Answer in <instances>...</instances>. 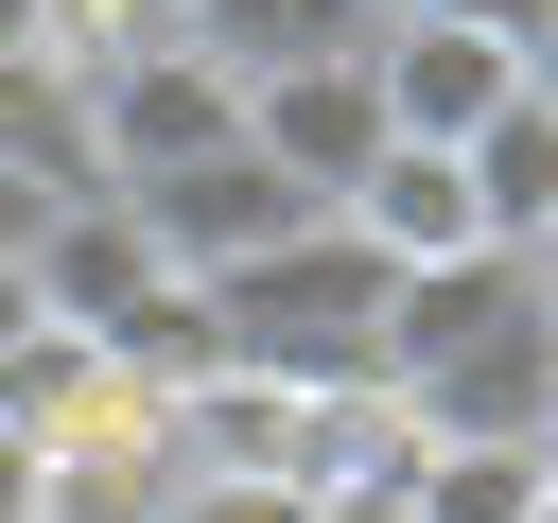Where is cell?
I'll return each instance as SVG.
<instances>
[{"mask_svg": "<svg viewBox=\"0 0 558 523\" xmlns=\"http://www.w3.org/2000/svg\"><path fill=\"white\" fill-rule=\"evenodd\" d=\"M366 17H401V35H488L506 70H541V35H558V0H366Z\"/></svg>", "mask_w": 558, "mask_h": 523, "instance_id": "obj_13", "label": "cell"}, {"mask_svg": "<svg viewBox=\"0 0 558 523\" xmlns=\"http://www.w3.org/2000/svg\"><path fill=\"white\" fill-rule=\"evenodd\" d=\"M17 331H35V279H17V262H0V349H17Z\"/></svg>", "mask_w": 558, "mask_h": 523, "instance_id": "obj_16", "label": "cell"}, {"mask_svg": "<svg viewBox=\"0 0 558 523\" xmlns=\"http://www.w3.org/2000/svg\"><path fill=\"white\" fill-rule=\"evenodd\" d=\"M87 139H105V192H140V174L227 157V139H244V87H227L209 52H140V70L87 87Z\"/></svg>", "mask_w": 558, "mask_h": 523, "instance_id": "obj_4", "label": "cell"}, {"mask_svg": "<svg viewBox=\"0 0 558 523\" xmlns=\"http://www.w3.org/2000/svg\"><path fill=\"white\" fill-rule=\"evenodd\" d=\"M174 35H192L227 87H279V70H331V52H366L384 17H366V0H174Z\"/></svg>", "mask_w": 558, "mask_h": 523, "instance_id": "obj_11", "label": "cell"}, {"mask_svg": "<svg viewBox=\"0 0 558 523\" xmlns=\"http://www.w3.org/2000/svg\"><path fill=\"white\" fill-rule=\"evenodd\" d=\"M209 331H227V366H244V384H279V401L384 384V262L314 209V227H279L262 262H227V279H209Z\"/></svg>", "mask_w": 558, "mask_h": 523, "instance_id": "obj_1", "label": "cell"}, {"mask_svg": "<svg viewBox=\"0 0 558 523\" xmlns=\"http://www.w3.org/2000/svg\"><path fill=\"white\" fill-rule=\"evenodd\" d=\"M453 192H471V244L541 262V244H558V105H541V87H506V105L453 139Z\"/></svg>", "mask_w": 558, "mask_h": 523, "instance_id": "obj_9", "label": "cell"}, {"mask_svg": "<svg viewBox=\"0 0 558 523\" xmlns=\"http://www.w3.org/2000/svg\"><path fill=\"white\" fill-rule=\"evenodd\" d=\"M17 279H35V331H70V349H122L157 296H192V279H157V244H140L122 209H52Z\"/></svg>", "mask_w": 558, "mask_h": 523, "instance_id": "obj_6", "label": "cell"}, {"mask_svg": "<svg viewBox=\"0 0 558 523\" xmlns=\"http://www.w3.org/2000/svg\"><path fill=\"white\" fill-rule=\"evenodd\" d=\"M296 523H418V506H401V488H314Z\"/></svg>", "mask_w": 558, "mask_h": 523, "instance_id": "obj_14", "label": "cell"}, {"mask_svg": "<svg viewBox=\"0 0 558 523\" xmlns=\"http://www.w3.org/2000/svg\"><path fill=\"white\" fill-rule=\"evenodd\" d=\"M331 227H349L384 279H418V262H471V192H453V157H418V139H384V157L331 192Z\"/></svg>", "mask_w": 558, "mask_h": 523, "instance_id": "obj_10", "label": "cell"}, {"mask_svg": "<svg viewBox=\"0 0 558 523\" xmlns=\"http://www.w3.org/2000/svg\"><path fill=\"white\" fill-rule=\"evenodd\" d=\"M0 174L52 209H105V139H87V87L52 52H0Z\"/></svg>", "mask_w": 558, "mask_h": 523, "instance_id": "obj_12", "label": "cell"}, {"mask_svg": "<svg viewBox=\"0 0 558 523\" xmlns=\"http://www.w3.org/2000/svg\"><path fill=\"white\" fill-rule=\"evenodd\" d=\"M401 436L418 453H558V314H506L453 366H418L401 384Z\"/></svg>", "mask_w": 558, "mask_h": 523, "instance_id": "obj_2", "label": "cell"}, {"mask_svg": "<svg viewBox=\"0 0 558 523\" xmlns=\"http://www.w3.org/2000/svg\"><path fill=\"white\" fill-rule=\"evenodd\" d=\"M105 209H122V227L157 244V279H192V296H209L227 262H262L279 227H314V209H296L244 139H227V157H192V174H140V192H105Z\"/></svg>", "mask_w": 558, "mask_h": 523, "instance_id": "obj_3", "label": "cell"}, {"mask_svg": "<svg viewBox=\"0 0 558 523\" xmlns=\"http://www.w3.org/2000/svg\"><path fill=\"white\" fill-rule=\"evenodd\" d=\"M0 523H35V453L17 436H0Z\"/></svg>", "mask_w": 558, "mask_h": 523, "instance_id": "obj_15", "label": "cell"}, {"mask_svg": "<svg viewBox=\"0 0 558 523\" xmlns=\"http://www.w3.org/2000/svg\"><path fill=\"white\" fill-rule=\"evenodd\" d=\"M0 52H35V0H0Z\"/></svg>", "mask_w": 558, "mask_h": 523, "instance_id": "obj_17", "label": "cell"}, {"mask_svg": "<svg viewBox=\"0 0 558 523\" xmlns=\"http://www.w3.org/2000/svg\"><path fill=\"white\" fill-rule=\"evenodd\" d=\"M244 157L296 192V209H331L366 157H384V105H366V52H331V70H279V87H244Z\"/></svg>", "mask_w": 558, "mask_h": 523, "instance_id": "obj_5", "label": "cell"}, {"mask_svg": "<svg viewBox=\"0 0 558 523\" xmlns=\"http://www.w3.org/2000/svg\"><path fill=\"white\" fill-rule=\"evenodd\" d=\"M506 87H541V70H506L488 35H401V17L366 35V105H384V139H418V157H453Z\"/></svg>", "mask_w": 558, "mask_h": 523, "instance_id": "obj_8", "label": "cell"}, {"mask_svg": "<svg viewBox=\"0 0 558 523\" xmlns=\"http://www.w3.org/2000/svg\"><path fill=\"white\" fill-rule=\"evenodd\" d=\"M506 314H558V262H506V244H471V262H418V279H384V384L453 366V349H471V331H506Z\"/></svg>", "mask_w": 558, "mask_h": 523, "instance_id": "obj_7", "label": "cell"}]
</instances>
